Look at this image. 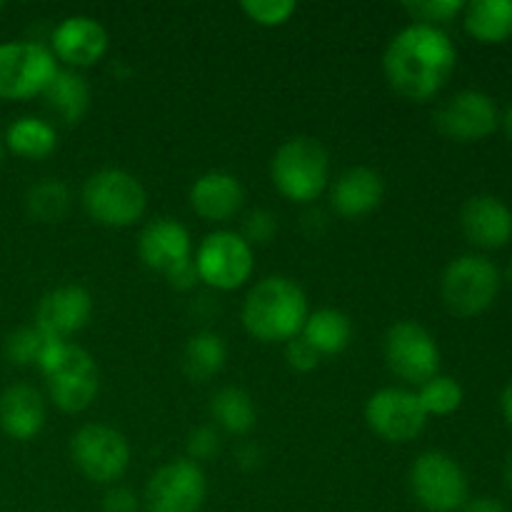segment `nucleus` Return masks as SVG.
<instances>
[{
  "instance_id": "f257e3e1",
  "label": "nucleus",
  "mask_w": 512,
  "mask_h": 512,
  "mask_svg": "<svg viewBox=\"0 0 512 512\" xmlns=\"http://www.w3.org/2000/svg\"><path fill=\"white\" fill-rule=\"evenodd\" d=\"M455 63L458 50L443 28L413 23L390 40L383 70L395 93L425 103L445 88Z\"/></svg>"
},
{
  "instance_id": "f03ea898",
  "label": "nucleus",
  "mask_w": 512,
  "mask_h": 512,
  "mask_svg": "<svg viewBox=\"0 0 512 512\" xmlns=\"http://www.w3.org/2000/svg\"><path fill=\"white\" fill-rule=\"evenodd\" d=\"M308 298L290 278L273 275L250 288L243 303V325L260 343H288L303 333Z\"/></svg>"
},
{
  "instance_id": "7ed1b4c3",
  "label": "nucleus",
  "mask_w": 512,
  "mask_h": 512,
  "mask_svg": "<svg viewBox=\"0 0 512 512\" xmlns=\"http://www.w3.org/2000/svg\"><path fill=\"white\" fill-rule=\"evenodd\" d=\"M270 178L278 193L293 203H313L330 178L328 150L310 135L285 140L273 155Z\"/></svg>"
},
{
  "instance_id": "20e7f679",
  "label": "nucleus",
  "mask_w": 512,
  "mask_h": 512,
  "mask_svg": "<svg viewBox=\"0 0 512 512\" xmlns=\"http://www.w3.org/2000/svg\"><path fill=\"white\" fill-rule=\"evenodd\" d=\"M83 205L98 225L128 228L143 218L148 195L135 175L118 168H105L90 175L85 183Z\"/></svg>"
},
{
  "instance_id": "39448f33",
  "label": "nucleus",
  "mask_w": 512,
  "mask_h": 512,
  "mask_svg": "<svg viewBox=\"0 0 512 512\" xmlns=\"http://www.w3.org/2000/svg\"><path fill=\"white\" fill-rule=\"evenodd\" d=\"M440 293L450 313L458 318H475L498 298L500 270L483 255H463L445 268Z\"/></svg>"
},
{
  "instance_id": "423d86ee",
  "label": "nucleus",
  "mask_w": 512,
  "mask_h": 512,
  "mask_svg": "<svg viewBox=\"0 0 512 512\" xmlns=\"http://www.w3.org/2000/svg\"><path fill=\"white\" fill-rule=\"evenodd\" d=\"M70 458L88 480L110 485L125 475L130 465V445L123 433L110 425H83L70 438Z\"/></svg>"
},
{
  "instance_id": "0eeeda50",
  "label": "nucleus",
  "mask_w": 512,
  "mask_h": 512,
  "mask_svg": "<svg viewBox=\"0 0 512 512\" xmlns=\"http://www.w3.org/2000/svg\"><path fill=\"white\" fill-rule=\"evenodd\" d=\"M415 500L428 512H458L468 503V478L450 455L428 450L410 470Z\"/></svg>"
},
{
  "instance_id": "6e6552de",
  "label": "nucleus",
  "mask_w": 512,
  "mask_h": 512,
  "mask_svg": "<svg viewBox=\"0 0 512 512\" xmlns=\"http://www.w3.org/2000/svg\"><path fill=\"white\" fill-rule=\"evenodd\" d=\"M55 73H58V60L45 45H0V98L3 100H28L43 95Z\"/></svg>"
},
{
  "instance_id": "1a4fd4ad",
  "label": "nucleus",
  "mask_w": 512,
  "mask_h": 512,
  "mask_svg": "<svg viewBox=\"0 0 512 512\" xmlns=\"http://www.w3.org/2000/svg\"><path fill=\"white\" fill-rule=\"evenodd\" d=\"M195 268L203 283L215 290H235L253 275V248L233 230H215L205 235L195 253Z\"/></svg>"
},
{
  "instance_id": "9d476101",
  "label": "nucleus",
  "mask_w": 512,
  "mask_h": 512,
  "mask_svg": "<svg viewBox=\"0 0 512 512\" xmlns=\"http://www.w3.org/2000/svg\"><path fill=\"white\" fill-rule=\"evenodd\" d=\"M208 493L205 473L188 458L173 460L150 475L145 485V512H200Z\"/></svg>"
},
{
  "instance_id": "9b49d317",
  "label": "nucleus",
  "mask_w": 512,
  "mask_h": 512,
  "mask_svg": "<svg viewBox=\"0 0 512 512\" xmlns=\"http://www.w3.org/2000/svg\"><path fill=\"white\" fill-rule=\"evenodd\" d=\"M385 363L405 383L423 385L438 375L440 348L423 325L403 320L385 335Z\"/></svg>"
},
{
  "instance_id": "f8f14e48",
  "label": "nucleus",
  "mask_w": 512,
  "mask_h": 512,
  "mask_svg": "<svg viewBox=\"0 0 512 512\" xmlns=\"http://www.w3.org/2000/svg\"><path fill=\"white\" fill-rule=\"evenodd\" d=\"M48 380V395L63 413H83L93 405L100 390V373L93 355L78 345H65L58 363L43 373Z\"/></svg>"
},
{
  "instance_id": "ddd939ff",
  "label": "nucleus",
  "mask_w": 512,
  "mask_h": 512,
  "mask_svg": "<svg viewBox=\"0 0 512 512\" xmlns=\"http://www.w3.org/2000/svg\"><path fill=\"white\" fill-rule=\"evenodd\" d=\"M365 420L378 438L388 443H410L425 430L428 415L420 405L418 393L403 388H383L370 395L365 405Z\"/></svg>"
},
{
  "instance_id": "4468645a",
  "label": "nucleus",
  "mask_w": 512,
  "mask_h": 512,
  "mask_svg": "<svg viewBox=\"0 0 512 512\" xmlns=\"http://www.w3.org/2000/svg\"><path fill=\"white\" fill-rule=\"evenodd\" d=\"M500 113L495 100L480 90H460L445 100L435 113V125L440 133L458 143L483 140L498 128Z\"/></svg>"
},
{
  "instance_id": "2eb2a0df",
  "label": "nucleus",
  "mask_w": 512,
  "mask_h": 512,
  "mask_svg": "<svg viewBox=\"0 0 512 512\" xmlns=\"http://www.w3.org/2000/svg\"><path fill=\"white\" fill-rule=\"evenodd\" d=\"M93 313V298L80 285H63L40 298L35 310V325L53 338L65 340L88 325Z\"/></svg>"
},
{
  "instance_id": "dca6fc26",
  "label": "nucleus",
  "mask_w": 512,
  "mask_h": 512,
  "mask_svg": "<svg viewBox=\"0 0 512 512\" xmlns=\"http://www.w3.org/2000/svg\"><path fill=\"white\" fill-rule=\"evenodd\" d=\"M460 228L478 248H505L512 240V210L495 195H475L460 210Z\"/></svg>"
},
{
  "instance_id": "f3484780",
  "label": "nucleus",
  "mask_w": 512,
  "mask_h": 512,
  "mask_svg": "<svg viewBox=\"0 0 512 512\" xmlns=\"http://www.w3.org/2000/svg\"><path fill=\"white\" fill-rule=\"evenodd\" d=\"M108 50V33L90 15H70L53 30V55L70 68L95 65Z\"/></svg>"
},
{
  "instance_id": "a211bd4d",
  "label": "nucleus",
  "mask_w": 512,
  "mask_h": 512,
  "mask_svg": "<svg viewBox=\"0 0 512 512\" xmlns=\"http://www.w3.org/2000/svg\"><path fill=\"white\" fill-rule=\"evenodd\" d=\"M190 233L173 218H158L143 228L138 238V255L145 268L168 275L180 263L190 260Z\"/></svg>"
},
{
  "instance_id": "6ab92c4d",
  "label": "nucleus",
  "mask_w": 512,
  "mask_h": 512,
  "mask_svg": "<svg viewBox=\"0 0 512 512\" xmlns=\"http://www.w3.org/2000/svg\"><path fill=\"white\" fill-rule=\"evenodd\" d=\"M245 200V190L235 175L223 170H210L200 175L190 188V205L195 213L210 223H225L240 210Z\"/></svg>"
},
{
  "instance_id": "aec40b11",
  "label": "nucleus",
  "mask_w": 512,
  "mask_h": 512,
  "mask_svg": "<svg viewBox=\"0 0 512 512\" xmlns=\"http://www.w3.org/2000/svg\"><path fill=\"white\" fill-rule=\"evenodd\" d=\"M45 425V403L33 385H10L0 393V430L13 440H33Z\"/></svg>"
},
{
  "instance_id": "412c9836",
  "label": "nucleus",
  "mask_w": 512,
  "mask_h": 512,
  "mask_svg": "<svg viewBox=\"0 0 512 512\" xmlns=\"http://www.w3.org/2000/svg\"><path fill=\"white\" fill-rule=\"evenodd\" d=\"M383 178L373 168H350L340 175L330 190V203L343 218H363L373 213L383 200Z\"/></svg>"
},
{
  "instance_id": "4be33fe9",
  "label": "nucleus",
  "mask_w": 512,
  "mask_h": 512,
  "mask_svg": "<svg viewBox=\"0 0 512 512\" xmlns=\"http://www.w3.org/2000/svg\"><path fill=\"white\" fill-rule=\"evenodd\" d=\"M43 98L50 113H55L68 125L80 123L90 108V88L83 75L75 73V70L58 68L48 88L43 90Z\"/></svg>"
},
{
  "instance_id": "5701e85b",
  "label": "nucleus",
  "mask_w": 512,
  "mask_h": 512,
  "mask_svg": "<svg viewBox=\"0 0 512 512\" xmlns=\"http://www.w3.org/2000/svg\"><path fill=\"white\" fill-rule=\"evenodd\" d=\"M463 13L465 30L478 43L498 45L512 35V0H473Z\"/></svg>"
},
{
  "instance_id": "b1692460",
  "label": "nucleus",
  "mask_w": 512,
  "mask_h": 512,
  "mask_svg": "<svg viewBox=\"0 0 512 512\" xmlns=\"http://www.w3.org/2000/svg\"><path fill=\"white\" fill-rule=\"evenodd\" d=\"M303 338L313 345L315 350L323 355H338L343 353L353 338V323L345 313L335 308L315 310L308 315L303 325Z\"/></svg>"
},
{
  "instance_id": "393cba45",
  "label": "nucleus",
  "mask_w": 512,
  "mask_h": 512,
  "mask_svg": "<svg viewBox=\"0 0 512 512\" xmlns=\"http://www.w3.org/2000/svg\"><path fill=\"white\" fill-rule=\"evenodd\" d=\"M225 360H228V350L220 335L203 330V333L193 335L185 345L183 353V368L185 375L195 383H208L215 375L223 370Z\"/></svg>"
},
{
  "instance_id": "a878e982",
  "label": "nucleus",
  "mask_w": 512,
  "mask_h": 512,
  "mask_svg": "<svg viewBox=\"0 0 512 512\" xmlns=\"http://www.w3.org/2000/svg\"><path fill=\"white\" fill-rule=\"evenodd\" d=\"M210 415H213L215 425L223 428L230 435H245L253 430L255 425V403L243 388H220L218 393L210 398Z\"/></svg>"
},
{
  "instance_id": "bb28decb",
  "label": "nucleus",
  "mask_w": 512,
  "mask_h": 512,
  "mask_svg": "<svg viewBox=\"0 0 512 512\" xmlns=\"http://www.w3.org/2000/svg\"><path fill=\"white\" fill-rule=\"evenodd\" d=\"M5 145L18 158L43 160L58 148V133L53 125L40 118H18L5 133Z\"/></svg>"
},
{
  "instance_id": "cd10ccee",
  "label": "nucleus",
  "mask_w": 512,
  "mask_h": 512,
  "mask_svg": "<svg viewBox=\"0 0 512 512\" xmlns=\"http://www.w3.org/2000/svg\"><path fill=\"white\" fill-rule=\"evenodd\" d=\"M25 210L38 223H58L70 210L68 185L55 178L40 180L25 195Z\"/></svg>"
},
{
  "instance_id": "c85d7f7f",
  "label": "nucleus",
  "mask_w": 512,
  "mask_h": 512,
  "mask_svg": "<svg viewBox=\"0 0 512 512\" xmlns=\"http://www.w3.org/2000/svg\"><path fill=\"white\" fill-rule=\"evenodd\" d=\"M418 400L423 405L425 415H450L463 405V388L455 378L435 375L428 383L420 385Z\"/></svg>"
},
{
  "instance_id": "c756f323",
  "label": "nucleus",
  "mask_w": 512,
  "mask_h": 512,
  "mask_svg": "<svg viewBox=\"0 0 512 512\" xmlns=\"http://www.w3.org/2000/svg\"><path fill=\"white\" fill-rule=\"evenodd\" d=\"M53 335L43 333L38 325H30V328H18L15 333H10L5 338V358L13 365H35L38 368L40 358H43L45 348L50 345Z\"/></svg>"
},
{
  "instance_id": "7c9ffc66",
  "label": "nucleus",
  "mask_w": 512,
  "mask_h": 512,
  "mask_svg": "<svg viewBox=\"0 0 512 512\" xmlns=\"http://www.w3.org/2000/svg\"><path fill=\"white\" fill-rule=\"evenodd\" d=\"M240 10L253 23L265 25V28H275V25L288 23L290 15L298 10V5L293 0H245V3H240Z\"/></svg>"
},
{
  "instance_id": "2f4dec72",
  "label": "nucleus",
  "mask_w": 512,
  "mask_h": 512,
  "mask_svg": "<svg viewBox=\"0 0 512 512\" xmlns=\"http://www.w3.org/2000/svg\"><path fill=\"white\" fill-rule=\"evenodd\" d=\"M403 8L408 10L418 23L440 28L443 23H450L455 15L463 13L465 3H460V0H415V3H405Z\"/></svg>"
},
{
  "instance_id": "473e14b6",
  "label": "nucleus",
  "mask_w": 512,
  "mask_h": 512,
  "mask_svg": "<svg viewBox=\"0 0 512 512\" xmlns=\"http://www.w3.org/2000/svg\"><path fill=\"white\" fill-rule=\"evenodd\" d=\"M275 230H278V218H275L270 210H253V213L245 215L243 220V233H240V238L245 240V243L253 248V245H265L270 243V238L275 235Z\"/></svg>"
},
{
  "instance_id": "72a5a7b5",
  "label": "nucleus",
  "mask_w": 512,
  "mask_h": 512,
  "mask_svg": "<svg viewBox=\"0 0 512 512\" xmlns=\"http://www.w3.org/2000/svg\"><path fill=\"white\" fill-rule=\"evenodd\" d=\"M220 450V435L213 425H200L188 435V460H210Z\"/></svg>"
},
{
  "instance_id": "f704fd0d",
  "label": "nucleus",
  "mask_w": 512,
  "mask_h": 512,
  "mask_svg": "<svg viewBox=\"0 0 512 512\" xmlns=\"http://www.w3.org/2000/svg\"><path fill=\"white\" fill-rule=\"evenodd\" d=\"M285 360H288L295 373H310L320 365V353L303 335H298V338L288 340V345H285Z\"/></svg>"
},
{
  "instance_id": "c9c22d12",
  "label": "nucleus",
  "mask_w": 512,
  "mask_h": 512,
  "mask_svg": "<svg viewBox=\"0 0 512 512\" xmlns=\"http://www.w3.org/2000/svg\"><path fill=\"white\" fill-rule=\"evenodd\" d=\"M138 495L130 488H110L103 498V512H138Z\"/></svg>"
},
{
  "instance_id": "e433bc0d",
  "label": "nucleus",
  "mask_w": 512,
  "mask_h": 512,
  "mask_svg": "<svg viewBox=\"0 0 512 512\" xmlns=\"http://www.w3.org/2000/svg\"><path fill=\"white\" fill-rule=\"evenodd\" d=\"M168 283L173 285L175 290H193L195 285L200 283V275H198V268H195V260H185V263H180L178 268L170 270L168 275Z\"/></svg>"
},
{
  "instance_id": "4c0bfd02",
  "label": "nucleus",
  "mask_w": 512,
  "mask_h": 512,
  "mask_svg": "<svg viewBox=\"0 0 512 512\" xmlns=\"http://www.w3.org/2000/svg\"><path fill=\"white\" fill-rule=\"evenodd\" d=\"M238 465L243 470H253V468H258L260 465V460H263V453H260V448H255L253 443H245V445H240L238 448Z\"/></svg>"
},
{
  "instance_id": "58836bf2",
  "label": "nucleus",
  "mask_w": 512,
  "mask_h": 512,
  "mask_svg": "<svg viewBox=\"0 0 512 512\" xmlns=\"http://www.w3.org/2000/svg\"><path fill=\"white\" fill-rule=\"evenodd\" d=\"M463 512H508V508L495 498H475L463 505Z\"/></svg>"
},
{
  "instance_id": "ea45409f",
  "label": "nucleus",
  "mask_w": 512,
  "mask_h": 512,
  "mask_svg": "<svg viewBox=\"0 0 512 512\" xmlns=\"http://www.w3.org/2000/svg\"><path fill=\"white\" fill-rule=\"evenodd\" d=\"M500 408H503L505 423H508L510 428H512V380H510L508 385H505L503 395H500Z\"/></svg>"
},
{
  "instance_id": "a19ab883",
  "label": "nucleus",
  "mask_w": 512,
  "mask_h": 512,
  "mask_svg": "<svg viewBox=\"0 0 512 512\" xmlns=\"http://www.w3.org/2000/svg\"><path fill=\"white\" fill-rule=\"evenodd\" d=\"M503 128H505V133H508V138L512 140V103L508 105V110H505V115H503Z\"/></svg>"
},
{
  "instance_id": "79ce46f5",
  "label": "nucleus",
  "mask_w": 512,
  "mask_h": 512,
  "mask_svg": "<svg viewBox=\"0 0 512 512\" xmlns=\"http://www.w3.org/2000/svg\"><path fill=\"white\" fill-rule=\"evenodd\" d=\"M503 475H505V485L512 490V450L508 455V460H505V468H503Z\"/></svg>"
},
{
  "instance_id": "37998d69",
  "label": "nucleus",
  "mask_w": 512,
  "mask_h": 512,
  "mask_svg": "<svg viewBox=\"0 0 512 512\" xmlns=\"http://www.w3.org/2000/svg\"><path fill=\"white\" fill-rule=\"evenodd\" d=\"M508 280L512 283V260H510V265H508Z\"/></svg>"
},
{
  "instance_id": "c03bdc74",
  "label": "nucleus",
  "mask_w": 512,
  "mask_h": 512,
  "mask_svg": "<svg viewBox=\"0 0 512 512\" xmlns=\"http://www.w3.org/2000/svg\"><path fill=\"white\" fill-rule=\"evenodd\" d=\"M0 160H3V140H0Z\"/></svg>"
}]
</instances>
